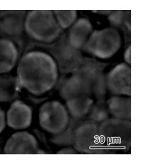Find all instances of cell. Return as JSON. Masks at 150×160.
Listing matches in <instances>:
<instances>
[{
    "instance_id": "2e32d148",
    "label": "cell",
    "mask_w": 150,
    "mask_h": 160,
    "mask_svg": "<svg viewBox=\"0 0 150 160\" xmlns=\"http://www.w3.org/2000/svg\"><path fill=\"white\" fill-rule=\"evenodd\" d=\"M20 88L17 77L7 73L0 75V102H8L16 98Z\"/></svg>"
},
{
    "instance_id": "d6986e66",
    "label": "cell",
    "mask_w": 150,
    "mask_h": 160,
    "mask_svg": "<svg viewBox=\"0 0 150 160\" xmlns=\"http://www.w3.org/2000/svg\"><path fill=\"white\" fill-rule=\"evenodd\" d=\"M108 19L111 24L115 27H119L123 24V21L125 19V13L124 11H120V10L113 11L108 15Z\"/></svg>"
},
{
    "instance_id": "8fae6325",
    "label": "cell",
    "mask_w": 150,
    "mask_h": 160,
    "mask_svg": "<svg viewBox=\"0 0 150 160\" xmlns=\"http://www.w3.org/2000/svg\"><path fill=\"white\" fill-rule=\"evenodd\" d=\"M33 120V109L21 100L12 102L6 113V124L9 128L16 130L28 128Z\"/></svg>"
},
{
    "instance_id": "44dd1931",
    "label": "cell",
    "mask_w": 150,
    "mask_h": 160,
    "mask_svg": "<svg viewBox=\"0 0 150 160\" xmlns=\"http://www.w3.org/2000/svg\"><path fill=\"white\" fill-rule=\"evenodd\" d=\"M58 154H77L78 152H77L74 148H63L60 150H59L57 152Z\"/></svg>"
},
{
    "instance_id": "9c48e42d",
    "label": "cell",
    "mask_w": 150,
    "mask_h": 160,
    "mask_svg": "<svg viewBox=\"0 0 150 160\" xmlns=\"http://www.w3.org/2000/svg\"><path fill=\"white\" fill-rule=\"evenodd\" d=\"M51 53L62 71H75L81 65V53L71 46L67 38L58 41Z\"/></svg>"
},
{
    "instance_id": "8992f818",
    "label": "cell",
    "mask_w": 150,
    "mask_h": 160,
    "mask_svg": "<svg viewBox=\"0 0 150 160\" xmlns=\"http://www.w3.org/2000/svg\"><path fill=\"white\" fill-rule=\"evenodd\" d=\"M121 43L122 39L118 31L108 27L93 31L82 48L95 57L108 59L118 52Z\"/></svg>"
},
{
    "instance_id": "ba28073f",
    "label": "cell",
    "mask_w": 150,
    "mask_h": 160,
    "mask_svg": "<svg viewBox=\"0 0 150 160\" xmlns=\"http://www.w3.org/2000/svg\"><path fill=\"white\" fill-rule=\"evenodd\" d=\"M107 89L115 95H131V68L127 63L115 66L105 77Z\"/></svg>"
},
{
    "instance_id": "7a4b0ae2",
    "label": "cell",
    "mask_w": 150,
    "mask_h": 160,
    "mask_svg": "<svg viewBox=\"0 0 150 160\" xmlns=\"http://www.w3.org/2000/svg\"><path fill=\"white\" fill-rule=\"evenodd\" d=\"M20 86L33 95L46 93L55 86L58 66L53 57L40 51H31L21 58L17 66Z\"/></svg>"
},
{
    "instance_id": "9a60e30c",
    "label": "cell",
    "mask_w": 150,
    "mask_h": 160,
    "mask_svg": "<svg viewBox=\"0 0 150 160\" xmlns=\"http://www.w3.org/2000/svg\"><path fill=\"white\" fill-rule=\"evenodd\" d=\"M108 110L113 118L126 120L131 119L130 98L115 95L106 102Z\"/></svg>"
},
{
    "instance_id": "603a6c76",
    "label": "cell",
    "mask_w": 150,
    "mask_h": 160,
    "mask_svg": "<svg viewBox=\"0 0 150 160\" xmlns=\"http://www.w3.org/2000/svg\"><path fill=\"white\" fill-rule=\"evenodd\" d=\"M112 12H113L112 10H105V11H104V10H100V11H97V12L101 14H105V15L106 14L109 15Z\"/></svg>"
},
{
    "instance_id": "30bf717a",
    "label": "cell",
    "mask_w": 150,
    "mask_h": 160,
    "mask_svg": "<svg viewBox=\"0 0 150 160\" xmlns=\"http://www.w3.org/2000/svg\"><path fill=\"white\" fill-rule=\"evenodd\" d=\"M38 142L35 137L26 131L13 134L4 147L6 154H37Z\"/></svg>"
},
{
    "instance_id": "5bb4252c",
    "label": "cell",
    "mask_w": 150,
    "mask_h": 160,
    "mask_svg": "<svg viewBox=\"0 0 150 160\" xmlns=\"http://www.w3.org/2000/svg\"><path fill=\"white\" fill-rule=\"evenodd\" d=\"M19 52L14 41L0 38V75L13 70L19 61Z\"/></svg>"
},
{
    "instance_id": "7c38bea8",
    "label": "cell",
    "mask_w": 150,
    "mask_h": 160,
    "mask_svg": "<svg viewBox=\"0 0 150 160\" xmlns=\"http://www.w3.org/2000/svg\"><path fill=\"white\" fill-rule=\"evenodd\" d=\"M26 11H0V32L9 37H16L24 30Z\"/></svg>"
},
{
    "instance_id": "ffe728a7",
    "label": "cell",
    "mask_w": 150,
    "mask_h": 160,
    "mask_svg": "<svg viewBox=\"0 0 150 160\" xmlns=\"http://www.w3.org/2000/svg\"><path fill=\"white\" fill-rule=\"evenodd\" d=\"M6 113L4 110L0 107V135L6 128Z\"/></svg>"
},
{
    "instance_id": "e0dca14e",
    "label": "cell",
    "mask_w": 150,
    "mask_h": 160,
    "mask_svg": "<svg viewBox=\"0 0 150 160\" xmlns=\"http://www.w3.org/2000/svg\"><path fill=\"white\" fill-rule=\"evenodd\" d=\"M53 12L62 29L70 27L77 19L76 10H54Z\"/></svg>"
},
{
    "instance_id": "7402d4cb",
    "label": "cell",
    "mask_w": 150,
    "mask_h": 160,
    "mask_svg": "<svg viewBox=\"0 0 150 160\" xmlns=\"http://www.w3.org/2000/svg\"><path fill=\"white\" fill-rule=\"evenodd\" d=\"M124 59L128 65H130L131 63V47L130 46L127 48L125 54H124Z\"/></svg>"
},
{
    "instance_id": "277c9868",
    "label": "cell",
    "mask_w": 150,
    "mask_h": 160,
    "mask_svg": "<svg viewBox=\"0 0 150 160\" xmlns=\"http://www.w3.org/2000/svg\"><path fill=\"white\" fill-rule=\"evenodd\" d=\"M71 142L78 153L89 154L115 153L103 143L99 132V124L91 120L84 121L72 130Z\"/></svg>"
},
{
    "instance_id": "3957f363",
    "label": "cell",
    "mask_w": 150,
    "mask_h": 160,
    "mask_svg": "<svg viewBox=\"0 0 150 160\" xmlns=\"http://www.w3.org/2000/svg\"><path fill=\"white\" fill-rule=\"evenodd\" d=\"M24 31L33 40L43 43H51L58 39L62 29L53 11L31 10L26 15Z\"/></svg>"
},
{
    "instance_id": "5b68a950",
    "label": "cell",
    "mask_w": 150,
    "mask_h": 160,
    "mask_svg": "<svg viewBox=\"0 0 150 160\" xmlns=\"http://www.w3.org/2000/svg\"><path fill=\"white\" fill-rule=\"evenodd\" d=\"M101 139L105 146L116 152L130 148V120L108 118L99 124Z\"/></svg>"
},
{
    "instance_id": "6da1fadb",
    "label": "cell",
    "mask_w": 150,
    "mask_h": 160,
    "mask_svg": "<svg viewBox=\"0 0 150 160\" xmlns=\"http://www.w3.org/2000/svg\"><path fill=\"white\" fill-rule=\"evenodd\" d=\"M105 76L94 64L80 66L64 82L60 95L69 113L76 120L86 117L95 102L103 100L106 93Z\"/></svg>"
},
{
    "instance_id": "ac0fdd59",
    "label": "cell",
    "mask_w": 150,
    "mask_h": 160,
    "mask_svg": "<svg viewBox=\"0 0 150 160\" xmlns=\"http://www.w3.org/2000/svg\"><path fill=\"white\" fill-rule=\"evenodd\" d=\"M89 119L100 124L103 121L108 118V112L106 102L103 100L98 101L94 103L89 113Z\"/></svg>"
},
{
    "instance_id": "4fadbf2b",
    "label": "cell",
    "mask_w": 150,
    "mask_h": 160,
    "mask_svg": "<svg viewBox=\"0 0 150 160\" xmlns=\"http://www.w3.org/2000/svg\"><path fill=\"white\" fill-rule=\"evenodd\" d=\"M93 31L91 22L87 18H81L71 26L67 38L72 46L79 50L83 48Z\"/></svg>"
},
{
    "instance_id": "52a82bcc",
    "label": "cell",
    "mask_w": 150,
    "mask_h": 160,
    "mask_svg": "<svg viewBox=\"0 0 150 160\" xmlns=\"http://www.w3.org/2000/svg\"><path fill=\"white\" fill-rule=\"evenodd\" d=\"M38 119L41 128L55 135L64 132L69 123L68 110L57 100L48 101L41 105Z\"/></svg>"
}]
</instances>
